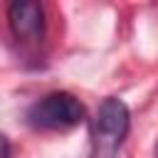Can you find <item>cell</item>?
Here are the masks:
<instances>
[{"instance_id": "3957f363", "label": "cell", "mask_w": 158, "mask_h": 158, "mask_svg": "<svg viewBox=\"0 0 158 158\" xmlns=\"http://www.w3.org/2000/svg\"><path fill=\"white\" fill-rule=\"evenodd\" d=\"M7 22L17 40L32 42V40H40V35L44 30V10L40 2L17 0L7 7Z\"/></svg>"}, {"instance_id": "277c9868", "label": "cell", "mask_w": 158, "mask_h": 158, "mask_svg": "<svg viewBox=\"0 0 158 158\" xmlns=\"http://www.w3.org/2000/svg\"><path fill=\"white\" fill-rule=\"evenodd\" d=\"M0 158H10V141L0 133Z\"/></svg>"}, {"instance_id": "6da1fadb", "label": "cell", "mask_w": 158, "mask_h": 158, "mask_svg": "<svg viewBox=\"0 0 158 158\" xmlns=\"http://www.w3.org/2000/svg\"><path fill=\"white\" fill-rule=\"evenodd\" d=\"M131 114L123 99L109 96L101 101L94 118V158H116L128 133Z\"/></svg>"}, {"instance_id": "7a4b0ae2", "label": "cell", "mask_w": 158, "mask_h": 158, "mask_svg": "<svg viewBox=\"0 0 158 158\" xmlns=\"http://www.w3.org/2000/svg\"><path fill=\"white\" fill-rule=\"evenodd\" d=\"M27 121L32 128H44V131L72 128L84 121V106L79 104L77 96L67 91H52L27 109Z\"/></svg>"}]
</instances>
